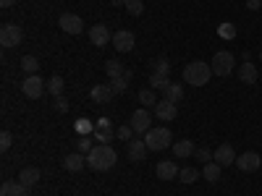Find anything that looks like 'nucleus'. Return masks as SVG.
<instances>
[{"label": "nucleus", "mask_w": 262, "mask_h": 196, "mask_svg": "<svg viewBox=\"0 0 262 196\" xmlns=\"http://www.w3.org/2000/svg\"><path fill=\"white\" fill-rule=\"evenodd\" d=\"M221 165H217V162H207L205 167H202V178L207 181V183H217V181H221Z\"/></svg>", "instance_id": "nucleus-24"}, {"label": "nucleus", "mask_w": 262, "mask_h": 196, "mask_svg": "<svg viewBox=\"0 0 262 196\" xmlns=\"http://www.w3.org/2000/svg\"><path fill=\"white\" fill-rule=\"evenodd\" d=\"M86 34H90V42L95 47H105L107 42H113V34H111V29H107L105 24H95Z\"/></svg>", "instance_id": "nucleus-12"}, {"label": "nucleus", "mask_w": 262, "mask_h": 196, "mask_svg": "<svg viewBox=\"0 0 262 196\" xmlns=\"http://www.w3.org/2000/svg\"><path fill=\"white\" fill-rule=\"evenodd\" d=\"M76 146H79V152H81V155H84V152L90 155V152L95 149V139H92V136H79Z\"/></svg>", "instance_id": "nucleus-36"}, {"label": "nucleus", "mask_w": 262, "mask_h": 196, "mask_svg": "<svg viewBox=\"0 0 262 196\" xmlns=\"http://www.w3.org/2000/svg\"><path fill=\"white\" fill-rule=\"evenodd\" d=\"M152 74H163V76H168V74H170V63H168V58H165V55L155 58V63H152Z\"/></svg>", "instance_id": "nucleus-31"}, {"label": "nucleus", "mask_w": 262, "mask_h": 196, "mask_svg": "<svg viewBox=\"0 0 262 196\" xmlns=\"http://www.w3.org/2000/svg\"><path fill=\"white\" fill-rule=\"evenodd\" d=\"M139 102H142V107H155L160 100H158L155 89H144V92H139Z\"/></svg>", "instance_id": "nucleus-30"}, {"label": "nucleus", "mask_w": 262, "mask_h": 196, "mask_svg": "<svg viewBox=\"0 0 262 196\" xmlns=\"http://www.w3.org/2000/svg\"><path fill=\"white\" fill-rule=\"evenodd\" d=\"M111 3H113V6L118 8V6H126V0H111Z\"/></svg>", "instance_id": "nucleus-43"}, {"label": "nucleus", "mask_w": 262, "mask_h": 196, "mask_svg": "<svg viewBox=\"0 0 262 196\" xmlns=\"http://www.w3.org/2000/svg\"><path fill=\"white\" fill-rule=\"evenodd\" d=\"M134 45H137L134 32H128V29H118V32L113 34V47H116L118 53H131V50H134Z\"/></svg>", "instance_id": "nucleus-10"}, {"label": "nucleus", "mask_w": 262, "mask_h": 196, "mask_svg": "<svg viewBox=\"0 0 262 196\" xmlns=\"http://www.w3.org/2000/svg\"><path fill=\"white\" fill-rule=\"evenodd\" d=\"M194 141H189V139H184V141H176L173 144V155H176L179 160H186V157H191L194 155Z\"/></svg>", "instance_id": "nucleus-23"}, {"label": "nucleus", "mask_w": 262, "mask_h": 196, "mask_svg": "<svg viewBox=\"0 0 262 196\" xmlns=\"http://www.w3.org/2000/svg\"><path fill=\"white\" fill-rule=\"evenodd\" d=\"M58 27H60L66 34H81V32H84V21H81V16H76V13H63V16L58 18Z\"/></svg>", "instance_id": "nucleus-9"}, {"label": "nucleus", "mask_w": 262, "mask_h": 196, "mask_svg": "<svg viewBox=\"0 0 262 196\" xmlns=\"http://www.w3.org/2000/svg\"><path fill=\"white\" fill-rule=\"evenodd\" d=\"M55 110L58 113H69V102H66V97L60 94V97H55Z\"/></svg>", "instance_id": "nucleus-40"}, {"label": "nucleus", "mask_w": 262, "mask_h": 196, "mask_svg": "<svg viewBox=\"0 0 262 196\" xmlns=\"http://www.w3.org/2000/svg\"><path fill=\"white\" fill-rule=\"evenodd\" d=\"M194 157H196V162H205V165H207V162L215 160V152H210L207 146H196V149H194Z\"/></svg>", "instance_id": "nucleus-33"}, {"label": "nucleus", "mask_w": 262, "mask_h": 196, "mask_svg": "<svg viewBox=\"0 0 262 196\" xmlns=\"http://www.w3.org/2000/svg\"><path fill=\"white\" fill-rule=\"evenodd\" d=\"M92 139H95L97 144H111V141L116 139V128H113L111 118H100V120L95 123V134H92Z\"/></svg>", "instance_id": "nucleus-7"}, {"label": "nucleus", "mask_w": 262, "mask_h": 196, "mask_svg": "<svg viewBox=\"0 0 262 196\" xmlns=\"http://www.w3.org/2000/svg\"><path fill=\"white\" fill-rule=\"evenodd\" d=\"M238 79H242L244 84H257V65L254 63H249V60H244L242 65H238Z\"/></svg>", "instance_id": "nucleus-20"}, {"label": "nucleus", "mask_w": 262, "mask_h": 196, "mask_svg": "<svg viewBox=\"0 0 262 196\" xmlns=\"http://www.w3.org/2000/svg\"><path fill=\"white\" fill-rule=\"evenodd\" d=\"M259 165H262V157L257 152H244V155L236 157V167L242 173H254V170H259Z\"/></svg>", "instance_id": "nucleus-11"}, {"label": "nucleus", "mask_w": 262, "mask_h": 196, "mask_svg": "<svg viewBox=\"0 0 262 196\" xmlns=\"http://www.w3.org/2000/svg\"><path fill=\"white\" fill-rule=\"evenodd\" d=\"M236 157H238V155L233 152L231 144H221V146L215 149V160H212V162H217L221 167H228V165H236Z\"/></svg>", "instance_id": "nucleus-14"}, {"label": "nucleus", "mask_w": 262, "mask_h": 196, "mask_svg": "<svg viewBox=\"0 0 262 196\" xmlns=\"http://www.w3.org/2000/svg\"><path fill=\"white\" fill-rule=\"evenodd\" d=\"M21 68H24L27 76H29V74H39V58H34V55H24V58H21Z\"/></svg>", "instance_id": "nucleus-26"}, {"label": "nucleus", "mask_w": 262, "mask_h": 196, "mask_svg": "<svg viewBox=\"0 0 262 196\" xmlns=\"http://www.w3.org/2000/svg\"><path fill=\"white\" fill-rule=\"evenodd\" d=\"M131 128H134V134H147V131L152 128V115L147 113V107H139V110H134L131 113V123H128Z\"/></svg>", "instance_id": "nucleus-8"}, {"label": "nucleus", "mask_w": 262, "mask_h": 196, "mask_svg": "<svg viewBox=\"0 0 262 196\" xmlns=\"http://www.w3.org/2000/svg\"><path fill=\"white\" fill-rule=\"evenodd\" d=\"M163 100H168V102H181L184 100V86L181 84H176V81H170L165 89H163Z\"/></svg>", "instance_id": "nucleus-21"}, {"label": "nucleus", "mask_w": 262, "mask_h": 196, "mask_svg": "<svg viewBox=\"0 0 262 196\" xmlns=\"http://www.w3.org/2000/svg\"><path fill=\"white\" fill-rule=\"evenodd\" d=\"M11 144H13V136H11V131H3V134H0V149H11Z\"/></svg>", "instance_id": "nucleus-39"}, {"label": "nucleus", "mask_w": 262, "mask_h": 196, "mask_svg": "<svg viewBox=\"0 0 262 196\" xmlns=\"http://www.w3.org/2000/svg\"><path fill=\"white\" fill-rule=\"evenodd\" d=\"M128 79H131L128 71H126L123 76H118V79H111V89H113L116 94H123V92L128 89Z\"/></svg>", "instance_id": "nucleus-27"}, {"label": "nucleus", "mask_w": 262, "mask_h": 196, "mask_svg": "<svg viewBox=\"0 0 262 196\" xmlns=\"http://www.w3.org/2000/svg\"><path fill=\"white\" fill-rule=\"evenodd\" d=\"M63 89H66V81H63V76H50L48 79V92L53 94V97H60L63 94Z\"/></svg>", "instance_id": "nucleus-25"}, {"label": "nucleus", "mask_w": 262, "mask_h": 196, "mask_svg": "<svg viewBox=\"0 0 262 196\" xmlns=\"http://www.w3.org/2000/svg\"><path fill=\"white\" fill-rule=\"evenodd\" d=\"M212 76V65H207L205 60H191L184 68V81L189 86H205Z\"/></svg>", "instance_id": "nucleus-2"}, {"label": "nucleus", "mask_w": 262, "mask_h": 196, "mask_svg": "<svg viewBox=\"0 0 262 196\" xmlns=\"http://www.w3.org/2000/svg\"><path fill=\"white\" fill-rule=\"evenodd\" d=\"M32 188H27L21 181H6L0 186V196H29Z\"/></svg>", "instance_id": "nucleus-19"}, {"label": "nucleus", "mask_w": 262, "mask_h": 196, "mask_svg": "<svg viewBox=\"0 0 262 196\" xmlns=\"http://www.w3.org/2000/svg\"><path fill=\"white\" fill-rule=\"evenodd\" d=\"M170 81H168V76H163V74H152L149 76V89H165Z\"/></svg>", "instance_id": "nucleus-35"}, {"label": "nucleus", "mask_w": 262, "mask_h": 196, "mask_svg": "<svg viewBox=\"0 0 262 196\" xmlns=\"http://www.w3.org/2000/svg\"><path fill=\"white\" fill-rule=\"evenodd\" d=\"M118 155L111 144H95V149L86 155V167H92L95 173H105L116 165Z\"/></svg>", "instance_id": "nucleus-1"}, {"label": "nucleus", "mask_w": 262, "mask_h": 196, "mask_svg": "<svg viewBox=\"0 0 262 196\" xmlns=\"http://www.w3.org/2000/svg\"><path fill=\"white\" fill-rule=\"evenodd\" d=\"M155 173H158V178L160 181H173V178H179V167H176V162H170V160H163V162H158L155 165Z\"/></svg>", "instance_id": "nucleus-15"}, {"label": "nucleus", "mask_w": 262, "mask_h": 196, "mask_svg": "<svg viewBox=\"0 0 262 196\" xmlns=\"http://www.w3.org/2000/svg\"><path fill=\"white\" fill-rule=\"evenodd\" d=\"M16 3V0H0V6H3V8H11Z\"/></svg>", "instance_id": "nucleus-42"}, {"label": "nucleus", "mask_w": 262, "mask_h": 196, "mask_svg": "<svg viewBox=\"0 0 262 196\" xmlns=\"http://www.w3.org/2000/svg\"><path fill=\"white\" fill-rule=\"evenodd\" d=\"M212 74L215 76H228L233 68H236V58H233V53H228V50H221V53H215L212 55Z\"/></svg>", "instance_id": "nucleus-5"}, {"label": "nucleus", "mask_w": 262, "mask_h": 196, "mask_svg": "<svg viewBox=\"0 0 262 196\" xmlns=\"http://www.w3.org/2000/svg\"><path fill=\"white\" fill-rule=\"evenodd\" d=\"M39 178H42V173H39L37 167H24V170L18 173V181L24 183L27 188H32L34 183H39Z\"/></svg>", "instance_id": "nucleus-22"}, {"label": "nucleus", "mask_w": 262, "mask_h": 196, "mask_svg": "<svg viewBox=\"0 0 262 196\" xmlns=\"http://www.w3.org/2000/svg\"><path fill=\"white\" fill-rule=\"evenodd\" d=\"M63 167L69 173H81L86 167V157L81 155V152H74V155H66L63 157Z\"/></svg>", "instance_id": "nucleus-18"}, {"label": "nucleus", "mask_w": 262, "mask_h": 196, "mask_svg": "<svg viewBox=\"0 0 262 196\" xmlns=\"http://www.w3.org/2000/svg\"><path fill=\"white\" fill-rule=\"evenodd\" d=\"M131 136H134V128H131V126H118V128H116V139L131 141Z\"/></svg>", "instance_id": "nucleus-38"}, {"label": "nucleus", "mask_w": 262, "mask_h": 196, "mask_svg": "<svg viewBox=\"0 0 262 196\" xmlns=\"http://www.w3.org/2000/svg\"><path fill=\"white\" fill-rule=\"evenodd\" d=\"M90 97H92L97 105H105V102H111V100L116 97V92L111 89V84H97V86H92Z\"/></svg>", "instance_id": "nucleus-17"}, {"label": "nucleus", "mask_w": 262, "mask_h": 196, "mask_svg": "<svg viewBox=\"0 0 262 196\" xmlns=\"http://www.w3.org/2000/svg\"><path fill=\"white\" fill-rule=\"evenodd\" d=\"M179 115V105L176 102H168V100H160L155 105V118L158 120H176Z\"/></svg>", "instance_id": "nucleus-13"}, {"label": "nucleus", "mask_w": 262, "mask_h": 196, "mask_svg": "<svg viewBox=\"0 0 262 196\" xmlns=\"http://www.w3.org/2000/svg\"><path fill=\"white\" fill-rule=\"evenodd\" d=\"M217 37H221V39H226V42L236 39V27L226 21V24H221V27H217Z\"/></svg>", "instance_id": "nucleus-32"}, {"label": "nucleus", "mask_w": 262, "mask_h": 196, "mask_svg": "<svg viewBox=\"0 0 262 196\" xmlns=\"http://www.w3.org/2000/svg\"><path fill=\"white\" fill-rule=\"evenodd\" d=\"M21 92H24V97H29V100H39L48 92V81L39 74H29L24 81H21Z\"/></svg>", "instance_id": "nucleus-4"}, {"label": "nucleus", "mask_w": 262, "mask_h": 196, "mask_svg": "<svg viewBox=\"0 0 262 196\" xmlns=\"http://www.w3.org/2000/svg\"><path fill=\"white\" fill-rule=\"evenodd\" d=\"M247 8L249 11H259L262 8V0H247Z\"/></svg>", "instance_id": "nucleus-41"}, {"label": "nucleus", "mask_w": 262, "mask_h": 196, "mask_svg": "<svg viewBox=\"0 0 262 196\" xmlns=\"http://www.w3.org/2000/svg\"><path fill=\"white\" fill-rule=\"evenodd\" d=\"M105 74L111 76V79H118V76H123L126 71H123L121 60H116V58H113V60H107V63H105Z\"/></svg>", "instance_id": "nucleus-28"}, {"label": "nucleus", "mask_w": 262, "mask_h": 196, "mask_svg": "<svg viewBox=\"0 0 262 196\" xmlns=\"http://www.w3.org/2000/svg\"><path fill=\"white\" fill-rule=\"evenodd\" d=\"M126 11H128L131 16H142V11H144V0H126Z\"/></svg>", "instance_id": "nucleus-37"}, {"label": "nucleus", "mask_w": 262, "mask_h": 196, "mask_svg": "<svg viewBox=\"0 0 262 196\" xmlns=\"http://www.w3.org/2000/svg\"><path fill=\"white\" fill-rule=\"evenodd\" d=\"M200 176H202V170H196V167H184V170L179 173V181L189 186V183H194Z\"/></svg>", "instance_id": "nucleus-29"}, {"label": "nucleus", "mask_w": 262, "mask_h": 196, "mask_svg": "<svg viewBox=\"0 0 262 196\" xmlns=\"http://www.w3.org/2000/svg\"><path fill=\"white\" fill-rule=\"evenodd\" d=\"M74 128H76L79 136H92V134H95V123H92V120H76Z\"/></svg>", "instance_id": "nucleus-34"}, {"label": "nucleus", "mask_w": 262, "mask_h": 196, "mask_svg": "<svg viewBox=\"0 0 262 196\" xmlns=\"http://www.w3.org/2000/svg\"><path fill=\"white\" fill-rule=\"evenodd\" d=\"M21 42H24V32H21V27H16V24H6L3 29H0V45H3L6 50L18 47Z\"/></svg>", "instance_id": "nucleus-6"}, {"label": "nucleus", "mask_w": 262, "mask_h": 196, "mask_svg": "<svg viewBox=\"0 0 262 196\" xmlns=\"http://www.w3.org/2000/svg\"><path fill=\"white\" fill-rule=\"evenodd\" d=\"M147 144H144V139H131L128 141V160L131 162H142L144 157H147Z\"/></svg>", "instance_id": "nucleus-16"}, {"label": "nucleus", "mask_w": 262, "mask_h": 196, "mask_svg": "<svg viewBox=\"0 0 262 196\" xmlns=\"http://www.w3.org/2000/svg\"><path fill=\"white\" fill-rule=\"evenodd\" d=\"M259 58H262V53H259Z\"/></svg>", "instance_id": "nucleus-44"}, {"label": "nucleus", "mask_w": 262, "mask_h": 196, "mask_svg": "<svg viewBox=\"0 0 262 196\" xmlns=\"http://www.w3.org/2000/svg\"><path fill=\"white\" fill-rule=\"evenodd\" d=\"M170 141H173V134L165 126H152L144 134V144H147L149 152H163V149L170 146Z\"/></svg>", "instance_id": "nucleus-3"}]
</instances>
